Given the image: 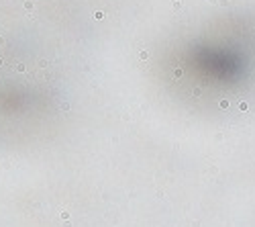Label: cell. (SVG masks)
Here are the masks:
<instances>
[{"label": "cell", "instance_id": "cell-2", "mask_svg": "<svg viewBox=\"0 0 255 227\" xmlns=\"http://www.w3.org/2000/svg\"><path fill=\"white\" fill-rule=\"evenodd\" d=\"M25 8H27V10L33 8V2H31V0H27V2H25Z\"/></svg>", "mask_w": 255, "mask_h": 227}, {"label": "cell", "instance_id": "cell-3", "mask_svg": "<svg viewBox=\"0 0 255 227\" xmlns=\"http://www.w3.org/2000/svg\"><path fill=\"white\" fill-rule=\"evenodd\" d=\"M16 72H25V66H23V64H16Z\"/></svg>", "mask_w": 255, "mask_h": 227}, {"label": "cell", "instance_id": "cell-4", "mask_svg": "<svg viewBox=\"0 0 255 227\" xmlns=\"http://www.w3.org/2000/svg\"><path fill=\"white\" fill-rule=\"evenodd\" d=\"M0 66H2V59H0Z\"/></svg>", "mask_w": 255, "mask_h": 227}, {"label": "cell", "instance_id": "cell-1", "mask_svg": "<svg viewBox=\"0 0 255 227\" xmlns=\"http://www.w3.org/2000/svg\"><path fill=\"white\" fill-rule=\"evenodd\" d=\"M94 19H96V20H102V19H104V12H102V10H98V12H94Z\"/></svg>", "mask_w": 255, "mask_h": 227}]
</instances>
